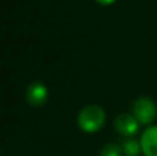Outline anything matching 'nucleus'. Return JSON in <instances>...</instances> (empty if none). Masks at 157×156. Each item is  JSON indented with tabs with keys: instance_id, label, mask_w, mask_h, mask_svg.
Segmentation results:
<instances>
[{
	"instance_id": "1",
	"label": "nucleus",
	"mask_w": 157,
	"mask_h": 156,
	"mask_svg": "<svg viewBox=\"0 0 157 156\" xmlns=\"http://www.w3.org/2000/svg\"><path fill=\"white\" fill-rule=\"evenodd\" d=\"M106 120L105 111L98 105L84 107L77 115V126L84 133H95L102 129Z\"/></svg>"
},
{
	"instance_id": "6",
	"label": "nucleus",
	"mask_w": 157,
	"mask_h": 156,
	"mask_svg": "<svg viewBox=\"0 0 157 156\" xmlns=\"http://www.w3.org/2000/svg\"><path fill=\"white\" fill-rule=\"evenodd\" d=\"M121 148L125 156H138L139 152H142L141 141H136V140H125L123 142Z\"/></svg>"
},
{
	"instance_id": "5",
	"label": "nucleus",
	"mask_w": 157,
	"mask_h": 156,
	"mask_svg": "<svg viewBox=\"0 0 157 156\" xmlns=\"http://www.w3.org/2000/svg\"><path fill=\"white\" fill-rule=\"evenodd\" d=\"M139 141L145 156H157V126L147 127Z\"/></svg>"
},
{
	"instance_id": "7",
	"label": "nucleus",
	"mask_w": 157,
	"mask_h": 156,
	"mask_svg": "<svg viewBox=\"0 0 157 156\" xmlns=\"http://www.w3.org/2000/svg\"><path fill=\"white\" fill-rule=\"evenodd\" d=\"M123 148L119 144H106L99 152V156H121Z\"/></svg>"
},
{
	"instance_id": "8",
	"label": "nucleus",
	"mask_w": 157,
	"mask_h": 156,
	"mask_svg": "<svg viewBox=\"0 0 157 156\" xmlns=\"http://www.w3.org/2000/svg\"><path fill=\"white\" fill-rule=\"evenodd\" d=\"M97 3H99V4H102V6H109V4H113L116 0H95Z\"/></svg>"
},
{
	"instance_id": "4",
	"label": "nucleus",
	"mask_w": 157,
	"mask_h": 156,
	"mask_svg": "<svg viewBox=\"0 0 157 156\" xmlns=\"http://www.w3.org/2000/svg\"><path fill=\"white\" fill-rule=\"evenodd\" d=\"M114 129L120 134L125 135V137H131V135L138 133L139 122L136 120L132 113H120L114 119Z\"/></svg>"
},
{
	"instance_id": "3",
	"label": "nucleus",
	"mask_w": 157,
	"mask_h": 156,
	"mask_svg": "<svg viewBox=\"0 0 157 156\" xmlns=\"http://www.w3.org/2000/svg\"><path fill=\"white\" fill-rule=\"evenodd\" d=\"M48 99V90L41 82H33L26 88V101L32 107H43Z\"/></svg>"
},
{
	"instance_id": "2",
	"label": "nucleus",
	"mask_w": 157,
	"mask_h": 156,
	"mask_svg": "<svg viewBox=\"0 0 157 156\" xmlns=\"http://www.w3.org/2000/svg\"><path fill=\"white\" fill-rule=\"evenodd\" d=\"M132 115L139 124H150L157 116L156 104L147 97H139L132 104Z\"/></svg>"
}]
</instances>
